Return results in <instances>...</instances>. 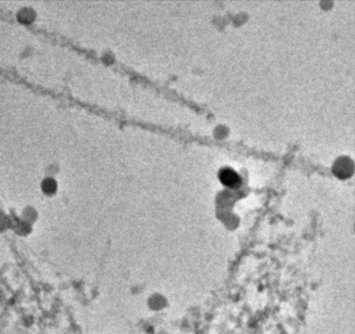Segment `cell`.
I'll list each match as a JSON object with an SVG mask.
<instances>
[{
    "label": "cell",
    "instance_id": "1",
    "mask_svg": "<svg viewBox=\"0 0 355 334\" xmlns=\"http://www.w3.org/2000/svg\"><path fill=\"white\" fill-rule=\"evenodd\" d=\"M219 178L227 187H236L241 184V176L232 168H223L219 172Z\"/></svg>",
    "mask_w": 355,
    "mask_h": 334
},
{
    "label": "cell",
    "instance_id": "2",
    "mask_svg": "<svg viewBox=\"0 0 355 334\" xmlns=\"http://www.w3.org/2000/svg\"><path fill=\"white\" fill-rule=\"evenodd\" d=\"M352 162L346 157H342L335 163L334 172L335 174L344 177L351 174L352 172Z\"/></svg>",
    "mask_w": 355,
    "mask_h": 334
}]
</instances>
